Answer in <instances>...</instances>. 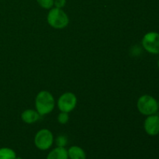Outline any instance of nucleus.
I'll return each instance as SVG.
<instances>
[{"mask_svg": "<svg viewBox=\"0 0 159 159\" xmlns=\"http://www.w3.org/2000/svg\"><path fill=\"white\" fill-rule=\"evenodd\" d=\"M55 100L51 93L48 91H40L35 99L36 110L40 116L48 114L53 111Z\"/></svg>", "mask_w": 159, "mask_h": 159, "instance_id": "f257e3e1", "label": "nucleus"}, {"mask_svg": "<svg viewBox=\"0 0 159 159\" xmlns=\"http://www.w3.org/2000/svg\"><path fill=\"white\" fill-rule=\"evenodd\" d=\"M48 23L55 29H63L68 26L69 19L68 15L59 8H53L48 14Z\"/></svg>", "mask_w": 159, "mask_h": 159, "instance_id": "f03ea898", "label": "nucleus"}, {"mask_svg": "<svg viewBox=\"0 0 159 159\" xmlns=\"http://www.w3.org/2000/svg\"><path fill=\"white\" fill-rule=\"evenodd\" d=\"M138 111L143 115L150 116L155 114L158 110V101L150 95H144L138 99L137 103Z\"/></svg>", "mask_w": 159, "mask_h": 159, "instance_id": "7ed1b4c3", "label": "nucleus"}, {"mask_svg": "<svg viewBox=\"0 0 159 159\" xmlns=\"http://www.w3.org/2000/svg\"><path fill=\"white\" fill-rule=\"evenodd\" d=\"M54 143L53 134L48 129L39 130L34 138V144L38 149L41 151L48 150Z\"/></svg>", "mask_w": 159, "mask_h": 159, "instance_id": "20e7f679", "label": "nucleus"}, {"mask_svg": "<svg viewBox=\"0 0 159 159\" xmlns=\"http://www.w3.org/2000/svg\"><path fill=\"white\" fill-rule=\"evenodd\" d=\"M142 46L146 51L152 54H159V34L148 32L142 38Z\"/></svg>", "mask_w": 159, "mask_h": 159, "instance_id": "39448f33", "label": "nucleus"}, {"mask_svg": "<svg viewBox=\"0 0 159 159\" xmlns=\"http://www.w3.org/2000/svg\"><path fill=\"white\" fill-rule=\"evenodd\" d=\"M77 104V98L72 93L67 92L59 97L57 100V107L61 112L70 113L72 111Z\"/></svg>", "mask_w": 159, "mask_h": 159, "instance_id": "423d86ee", "label": "nucleus"}, {"mask_svg": "<svg viewBox=\"0 0 159 159\" xmlns=\"http://www.w3.org/2000/svg\"><path fill=\"white\" fill-rule=\"evenodd\" d=\"M144 128L150 136H156L159 134V116L155 114L148 116L144 123Z\"/></svg>", "mask_w": 159, "mask_h": 159, "instance_id": "0eeeda50", "label": "nucleus"}, {"mask_svg": "<svg viewBox=\"0 0 159 159\" xmlns=\"http://www.w3.org/2000/svg\"><path fill=\"white\" fill-rule=\"evenodd\" d=\"M40 117V115L39 114L37 110H26L23 111L21 114V119L23 122L26 124H31L37 122Z\"/></svg>", "mask_w": 159, "mask_h": 159, "instance_id": "6e6552de", "label": "nucleus"}, {"mask_svg": "<svg viewBox=\"0 0 159 159\" xmlns=\"http://www.w3.org/2000/svg\"><path fill=\"white\" fill-rule=\"evenodd\" d=\"M46 159H68V150L62 147L55 148L49 152Z\"/></svg>", "mask_w": 159, "mask_h": 159, "instance_id": "1a4fd4ad", "label": "nucleus"}, {"mask_svg": "<svg viewBox=\"0 0 159 159\" xmlns=\"http://www.w3.org/2000/svg\"><path fill=\"white\" fill-rule=\"evenodd\" d=\"M68 158L70 159H86V154L82 148L79 146H71L68 150Z\"/></svg>", "mask_w": 159, "mask_h": 159, "instance_id": "9d476101", "label": "nucleus"}, {"mask_svg": "<svg viewBox=\"0 0 159 159\" xmlns=\"http://www.w3.org/2000/svg\"><path fill=\"white\" fill-rule=\"evenodd\" d=\"M16 154L12 149L9 148H0V159H16Z\"/></svg>", "mask_w": 159, "mask_h": 159, "instance_id": "9b49d317", "label": "nucleus"}, {"mask_svg": "<svg viewBox=\"0 0 159 159\" xmlns=\"http://www.w3.org/2000/svg\"><path fill=\"white\" fill-rule=\"evenodd\" d=\"M40 6H41L43 9H51L54 6V0H37Z\"/></svg>", "mask_w": 159, "mask_h": 159, "instance_id": "f8f14e48", "label": "nucleus"}, {"mask_svg": "<svg viewBox=\"0 0 159 159\" xmlns=\"http://www.w3.org/2000/svg\"><path fill=\"white\" fill-rule=\"evenodd\" d=\"M68 120H69V116H68V113H65V112H61L57 116V121L59 124H65L68 123Z\"/></svg>", "mask_w": 159, "mask_h": 159, "instance_id": "ddd939ff", "label": "nucleus"}, {"mask_svg": "<svg viewBox=\"0 0 159 159\" xmlns=\"http://www.w3.org/2000/svg\"><path fill=\"white\" fill-rule=\"evenodd\" d=\"M67 142H68V139L64 135H60L56 138V144L57 147L65 148L67 144Z\"/></svg>", "mask_w": 159, "mask_h": 159, "instance_id": "4468645a", "label": "nucleus"}, {"mask_svg": "<svg viewBox=\"0 0 159 159\" xmlns=\"http://www.w3.org/2000/svg\"><path fill=\"white\" fill-rule=\"evenodd\" d=\"M66 4V0H54V5L56 8L62 9Z\"/></svg>", "mask_w": 159, "mask_h": 159, "instance_id": "2eb2a0df", "label": "nucleus"}, {"mask_svg": "<svg viewBox=\"0 0 159 159\" xmlns=\"http://www.w3.org/2000/svg\"><path fill=\"white\" fill-rule=\"evenodd\" d=\"M16 159H22V158H20V157H16Z\"/></svg>", "mask_w": 159, "mask_h": 159, "instance_id": "dca6fc26", "label": "nucleus"}, {"mask_svg": "<svg viewBox=\"0 0 159 159\" xmlns=\"http://www.w3.org/2000/svg\"><path fill=\"white\" fill-rule=\"evenodd\" d=\"M158 68H159V60H158Z\"/></svg>", "mask_w": 159, "mask_h": 159, "instance_id": "f3484780", "label": "nucleus"}, {"mask_svg": "<svg viewBox=\"0 0 159 159\" xmlns=\"http://www.w3.org/2000/svg\"><path fill=\"white\" fill-rule=\"evenodd\" d=\"M158 109H159V100L158 101Z\"/></svg>", "mask_w": 159, "mask_h": 159, "instance_id": "a211bd4d", "label": "nucleus"}]
</instances>
